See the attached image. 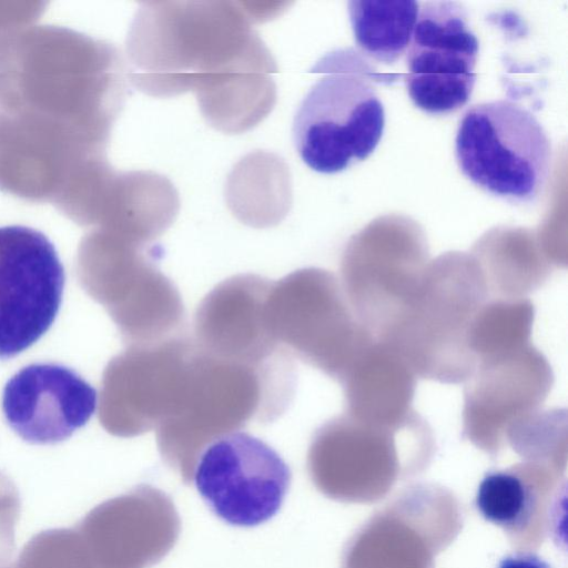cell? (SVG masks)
<instances>
[{
  "mask_svg": "<svg viewBox=\"0 0 568 568\" xmlns=\"http://www.w3.org/2000/svg\"><path fill=\"white\" fill-rule=\"evenodd\" d=\"M181 4V3H180ZM224 2L148 3L142 8V90L146 93L199 92L207 120L240 132L257 123L272 106L275 70L244 11Z\"/></svg>",
  "mask_w": 568,
  "mask_h": 568,
  "instance_id": "1",
  "label": "cell"
},
{
  "mask_svg": "<svg viewBox=\"0 0 568 568\" xmlns=\"http://www.w3.org/2000/svg\"><path fill=\"white\" fill-rule=\"evenodd\" d=\"M295 385L293 357L286 352L254 366L212 356L194 342L176 406L155 428L162 459L184 484H192L207 446L251 422L277 419Z\"/></svg>",
  "mask_w": 568,
  "mask_h": 568,
  "instance_id": "2",
  "label": "cell"
},
{
  "mask_svg": "<svg viewBox=\"0 0 568 568\" xmlns=\"http://www.w3.org/2000/svg\"><path fill=\"white\" fill-rule=\"evenodd\" d=\"M310 72L316 79L294 116L293 141L310 169L338 173L366 160L383 136L381 74L352 49L325 54Z\"/></svg>",
  "mask_w": 568,
  "mask_h": 568,
  "instance_id": "3",
  "label": "cell"
},
{
  "mask_svg": "<svg viewBox=\"0 0 568 568\" xmlns=\"http://www.w3.org/2000/svg\"><path fill=\"white\" fill-rule=\"evenodd\" d=\"M488 290L477 263L446 255L429 265L415 294L387 334L416 376L446 384L466 382L476 368L467 336Z\"/></svg>",
  "mask_w": 568,
  "mask_h": 568,
  "instance_id": "4",
  "label": "cell"
},
{
  "mask_svg": "<svg viewBox=\"0 0 568 568\" xmlns=\"http://www.w3.org/2000/svg\"><path fill=\"white\" fill-rule=\"evenodd\" d=\"M455 159L462 174L484 192L510 203L535 202L552 168V148L538 119L499 99L470 106L459 121Z\"/></svg>",
  "mask_w": 568,
  "mask_h": 568,
  "instance_id": "5",
  "label": "cell"
},
{
  "mask_svg": "<svg viewBox=\"0 0 568 568\" xmlns=\"http://www.w3.org/2000/svg\"><path fill=\"white\" fill-rule=\"evenodd\" d=\"M264 318L272 338L292 357L338 382L376 339L354 314L335 275L315 267L273 282Z\"/></svg>",
  "mask_w": 568,
  "mask_h": 568,
  "instance_id": "6",
  "label": "cell"
},
{
  "mask_svg": "<svg viewBox=\"0 0 568 568\" xmlns=\"http://www.w3.org/2000/svg\"><path fill=\"white\" fill-rule=\"evenodd\" d=\"M291 479V469L276 450L240 430L207 446L193 475L213 514L236 527H254L271 519L280 510Z\"/></svg>",
  "mask_w": 568,
  "mask_h": 568,
  "instance_id": "7",
  "label": "cell"
},
{
  "mask_svg": "<svg viewBox=\"0 0 568 568\" xmlns=\"http://www.w3.org/2000/svg\"><path fill=\"white\" fill-rule=\"evenodd\" d=\"M65 275L50 240L23 225L0 226V359L38 342L53 324Z\"/></svg>",
  "mask_w": 568,
  "mask_h": 568,
  "instance_id": "8",
  "label": "cell"
},
{
  "mask_svg": "<svg viewBox=\"0 0 568 568\" xmlns=\"http://www.w3.org/2000/svg\"><path fill=\"white\" fill-rule=\"evenodd\" d=\"M479 41L465 8L455 1L420 4L406 51L409 99L432 115L458 111L469 101L477 74Z\"/></svg>",
  "mask_w": 568,
  "mask_h": 568,
  "instance_id": "9",
  "label": "cell"
},
{
  "mask_svg": "<svg viewBox=\"0 0 568 568\" xmlns=\"http://www.w3.org/2000/svg\"><path fill=\"white\" fill-rule=\"evenodd\" d=\"M194 346L184 334L130 346L106 368L101 417L113 435L134 437L155 429L174 409Z\"/></svg>",
  "mask_w": 568,
  "mask_h": 568,
  "instance_id": "10",
  "label": "cell"
},
{
  "mask_svg": "<svg viewBox=\"0 0 568 568\" xmlns=\"http://www.w3.org/2000/svg\"><path fill=\"white\" fill-rule=\"evenodd\" d=\"M74 527L92 568H150L175 546L181 519L164 491L142 484L99 504Z\"/></svg>",
  "mask_w": 568,
  "mask_h": 568,
  "instance_id": "11",
  "label": "cell"
},
{
  "mask_svg": "<svg viewBox=\"0 0 568 568\" xmlns=\"http://www.w3.org/2000/svg\"><path fill=\"white\" fill-rule=\"evenodd\" d=\"M552 383L550 364L531 344L478 361L464 390V436L481 449L498 450L508 428L539 409Z\"/></svg>",
  "mask_w": 568,
  "mask_h": 568,
  "instance_id": "12",
  "label": "cell"
},
{
  "mask_svg": "<svg viewBox=\"0 0 568 568\" xmlns=\"http://www.w3.org/2000/svg\"><path fill=\"white\" fill-rule=\"evenodd\" d=\"M430 440L428 425L418 414L397 428L371 425L344 414L315 432L307 470L318 490L342 498L359 475L392 471L399 450L427 447Z\"/></svg>",
  "mask_w": 568,
  "mask_h": 568,
  "instance_id": "13",
  "label": "cell"
},
{
  "mask_svg": "<svg viewBox=\"0 0 568 568\" xmlns=\"http://www.w3.org/2000/svg\"><path fill=\"white\" fill-rule=\"evenodd\" d=\"M100 296L130 346L183 335L185 310L173 282L158 267L156 251L131 241L100 275Z\"/></svg>",
  "mask_w": 568,
  "mask_h": 568,
  "instance_id": "14",
  "label": "cell"
},
{
  "mask_svg": "<svg viewBox=\"0 0 568 568\" xmlns=\"http://www.w3.org/2000/svg\"><path fill=\"white\" fill-rule=\"evenodd\" d=\"M97 390L75 371L57 363H34L6 384L2 410L24 442L57 444L83 427L97 408Z\"/></svg>",
  "mask_w": 568,
  "mask_h": 568,
  "instance_id": "15",
  "label": "cell"
},
{
  "mask_svg": "<svg viewBox=\"0 0 568 568\" xmlns=\"http://www.w3.org/2000/svg\"><path fill=\"white\" fill-rule=\"evenodd\" d=\"M272 283L256 274H239L219 283L196 308L195 344L217 358L254 366L284 352L264 318Z\"/></svg>",
  "mask_w": 568,
  "mask_h": 568,
  "instance_id": "16",
  "label": "cell"
},
{
  "mask_svg": "<svg viewBox=\"0 0 568 568\" xmlns=\"http://www.w3.org/2000/svg\"><path fill=\"white\" fill-rule=\"evenodd\" d=\"M424 253L412 247H354L342 262V288L358 321L382 339L424 276Z\"/></svg>",
  "mask_w": 568,
  "mask_h": 568,
  "instance_id": "17",
  "label": "cell"
},
{
  "mask_svg": "<svg viewBox=\"0 0 568 568\" xmlns=\"http://www.w3.org/2000/svg\"><path fill=\"white\" fill-rule=\"evenodd\" d=\"M415 377L389 344L375 339L341 381L346 414L371 425L402 426L416 414L412 408Z\"/></svg>",
  "mask_w": 568,
  "mask_h": 568,
  "instance_id": "18",
  "label": "cell"
},
{
  "mask_svg": "<svg viewBox=\"0 0 568 568\" xmlns=\"http://www.w3.org/2000/svg\"><path fill=\"white\" fill-rule=\"evenodd\" d=\"M420 3L412 0H352L348 16L358 53L390 65L409 45Z\"/></svg>",
  "mask_w": 568,
  "mask_h": 568,
  "instance_id": "19",
  "label": "cell"
},
{
  "mask_svg": "<svg viewBox=\"0 0 568 568\" xmlns=\"http://www.w3.org/2000/svg\"><path fill=\"white\" fill-rule=\"evenodd\" d=\"M534 312L532 303L524 297L486 302L475 315L467 336L476 364L529 345Z\"/></svg>",
  "mask_w": 568,
  "mask_h": 568,
  "instance_id": "20",
  "label": "cell"
},
{
  "mask_svg": "<svg viewBox=\"0 0 568 568\" xmlns=\"http://www.w3.org/2000/svg\"><path fill=\"white\" fill-rule=\"evenodd\" d=\"M531 464L489 471L481 479L475 506L489 523L515 534L523 531L537 511V490L530 485Z\"/></svg>",
  "mask_w": 568,
  "mask_h": 568,
  "instance_id": "21",
  "label": "cell"
},
{
  "mask_svg": "<svg viewBox=\"0 0 568 568\" xmlns=\"http://www.w3.org/2000/svg\"><path fill=\"white\" fill-rule=\"evenodd\" d=\"M506 439L523 456L538 460L565 459L567 412L560 408L535 410L515 422Z\"/></svg>",
  "mask_w": 568,
  "mask_h": 568,
  "instance_id": "22",
  "label": "cell"
},
{
  "mask_svg": "<svg viewBox=\"0 0 568 568\" xmlns=\"http://www.w3.org/2000/svg\"><path fill=\"white\" fill-rule=\"evenodd\" d=\"M6 568H92L73 528H51L32 536Z\"/></svg>",
  "mask_w": 568,
  "mask_h": 568,
  "instance_id": "23",
  "label": "cell"
},
{
  "mask_svg": "<svg viewBox=\"0 0 568 568\" xmlns=\"http://www.w3.org/2000/svg\"><path fill=\"white\" fill-rule=\"evenodd\" d=\"M20 495L14 484L0 473V568H6L16 547V526L20 515Z\"/></svg>",
  "mask_w": 568,
  "mask_h": 568,
  "instance_id": "24",
  "label": "cell"
},
{
  "mask_svg": "<svg viewBox=\"0 0 568 568\" xmlns=\"http://www.w3.org/2000/svg\"><path fill=\"white\" fill-rule=\"evenodd\" d=\"M498 568H551V566L535 554L516 552L503 558Z\"/></svg>",
  "mask_w": 568,
  "mask_h": 568,
  "instance_id": "25",
  "label": "cell"
}]
</instances>
